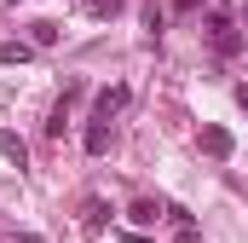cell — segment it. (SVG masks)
Returning a JSON list of instances; mask_svg holds the SVG:
<instances>
[{"label": "cell", "mask_w": 248, "mask_h": 243, "mask_svg": "<svg viewBox=\"0 0 248 243\" xmlns=\"http://www.w3.org/2000/svg\"><path fill=\"white\" fill-rule=\"evenodd\" d=\"M202 35H208V47H214L219 58H237V52H243V35H237L231 12H208V17H202Z\"/></svg>", "instance_id": "cell-1"}, {"label": "cell", "mask_w": 248, "mask_h": 243, "mask_svg": "<svg viewBox=\"0 0 248 243\" xmlns=\"http://www.w3.org/2000/svg\"><path fill=\"white\" fill-rule=\"evenodd\" d=\"M127 99H133V93H127L122 81H116V87H104V93L93 99V122H104V127H110V122H116V116L127 110Z\"/></svg>", "instance_id": "cell-2"}, {"label": "cell", "mask_w": 248, "mask_h": 243, "mask_svg": "<svg viewBox=\"0 0 248 243\" xmlns=\"http://www.w3.org/2000/svg\"><path fill=\"white\" fill-rule=\"evenodd\" d=\"M202 151H208L214 162H225L237 145H231V133H225V127H202Z\"/></svg>", "instance_id": "cell-3"}, {"label": "cell", "mask_w": 248, "mask_h": 243, "mask_svg": "<svg viewBox=\"0 0 248 243\" xmlns=\"http://www.w3.org/2000/svg\"><path fill=\"white\" fill-rule=\"evenodd\" d=\"M0 156H6L12 168H29V145H23L17 133H6V127H0Z\"/></svg>", "instance_id": "cell-4"}, {"label": "cell", "mask_w": 248, "mask_h": 243, "mask_svg": "<svg viewBox=\"0 0 248 243\" xmlns=\"http://www.w3.org/2000/svg\"><path fill=\"white\" fill-rule=\"evenodd\" d=\"M156 214H168V208H162V203H150V197H139V203L127 208V220H133V226H156Z\"/></svg>", "instance_id": "cell-5"}, {"label": "cell", "mask_w": 248, "mask_h": 243, "mask_svg": "<svg viewBox=\"0 0 248 243\" xmlns=\"http://www.w3.org/2000/svg\"><path fill=\"white\" fill-rule=\"evenodd\" d=\"M29 58H35L29 41H0V64H29Z\"/></svg>", "instance_id": "cell-6"}, {"label": "cell", "mask_w": 248, "mask_h": 243, "mask_svg": "<svg viewBox=\"0 0 248 243\" xmlns=\"http://www.w3.org/2000/svg\"><path fill=\"white\" fill-rule=\"evenodd\" d=\"M87 151H93V156L110 151V127H104V122H87Z\"/></svg>", "instance_id": "cell-7"}, {"label": "cell", "mask_w": 248, "mask_h": 243, "mask_svg": "<svg viewBox=\"0 0 248 243\" xmlns=\"http://www.w3.org/2000/svg\"><path fill=\"white\" fill-rule=\"evenodd\" d=\"M104 220H110V208H104V203L93 197V203L81 208V226H87V232H104Z\"/></svg>", "instance_id": "cell-8"}, {"label": "cell", "mask_w": 248, "mask_h": 243, "mask_svg": "<svg viewBox=\"0 0 248 243\" xmlns=\"http://www.w3.org/2000/svg\"><path fill=\"white\" fill-rule=\"evenodd\" d=\"M168 214H173V220H179V238H173V243H202V232H196V226H190V214H185V208H168Z\"/></svg>", "instance_id": "cell-9"}, {"label": "cell", "mask_w": 248, "mask_h": 243, "mask_svg": "<svg viewBox=\"0 0 248 243\" xmlns=\"http://www.w3.org/2000/svg\"><path fill=\"white\" fill-rule=\"evenodd\" d=\"M29 29H35V35H29V47H52V41H58V23H46V17H41V23H29Z\"/></svg>", "instance_id": "cell-10"}, {"label": "cell", "mask_w": 248, "mask_h": 243, "mask_svg": "<svg viewBox=\"0 0 248 243\" xmlns=\"http://www.w3.org/2000/svg\"><path fill=\"white\" fill-rule=\"evenodd\" d=\"M122 0H87V17H116Z\"/></svg>", "instance_id": "cell-11"}, {"label": "cell", "mask_w": 248, "mask_h": 243, "mask_svg": "<svg viewBox=\"0 0 248 243\" xmlns=\"http://www.w3.org/2000/svg\"><path fill=\"white\" fill-rule=\"evenodd\" d=\"M0 6H17V0H0Z\"/></svg>", "instance_id": "cell-12"}]
</instances>
